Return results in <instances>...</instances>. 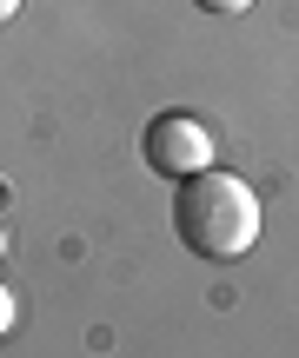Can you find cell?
Returning a JSON list of instances; mask_svg holds the SVG:
<instances>
[{
  "label": "cell",
  "instance_id": "obj_1",
  "mask_svg": "<svg viewBox=\"0 0 299 358\" xmlns=\"http://www.w3.org/2000/svg\"><path fill=\"white\" fill-rule=\"evenodd\" d=\"M173 232L186 239V252L200 259H246L253 239H260V192L246 186L239 173H193L180 179V192H173Z\"/></svg>",
  "mask_w": 299,
  "mask_h": 358
},
{
  "label": "cell",
  "instance_id": "obj_2",
  "mask_svg": "<svg viewBox=\"0 0 299 358\" xmlns=\"http://www.w3.org/2000/svg\"><path fill=\"white\" fill-rule=\"evenodd\" d=\"M140 159L160 179L180 186V179H193V173L213 166V133L200 127L193 113H160V120H146V133H140Z\"/></svg>",
  "mask_w": 299,
  "mask_h": 358
},
{
  "label": "cell",
  "instance_id": "obj_3",
  "mask_svg": "<svg viewBox=\"0 0 299 358\" xmlns=\"http://www.w3.org/2000/svg\"><path fill=\"white\" fill-rule=\"evenodd\" d=\"M193 7H200V13H213V20H239L253 0H193Z\"/></svg>",
  "mask_w": 299,
  "mask_h": 358
},
{
  "label": "cell",
  "instance_id": "obj_4",
  "mask_svg": "<svg viewBox=\"0 0 299 358\" xmlns=\"http://www.w3.org/2000/svg\"><path fill=\"white\" fill-rule=\"evenodd\" d=\"M13 319H20V306H13V292H7V285H0V338L13 332Z\"/></svg>",
  "mask_w": 299,
  "mask_h": 358
},
{
  "label": "cell",
  "instance_id": "obj_5",
  "mask_svg": "<svg viewBox=\"0 0 299 358\" xmlns=\"http://www.w3.org/2000/svg\"><path fill=\"white\" fill-rule=\"evenodd\" d=\"M13 13H20V0H0V27H7V20H13Z\"/></svg>",
  "mask_w": 299,
  "mask_h": 358
}]
</instances>
